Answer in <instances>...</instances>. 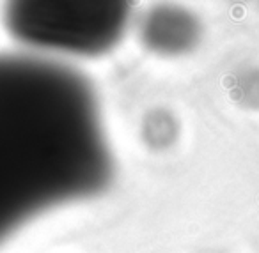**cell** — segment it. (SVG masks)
<instances>
[{"label":"cell","instance_id":"cell-2","mask_svg":"<svg viewBox=\"0 0 259 253\" xmlns=\"http://www.w3.org/2000/svg\"><path fill=\"white\" fill-rule=\"evenodd\" d=\"M124 2H11L8 32L32 50L96 55L110 50L128 25Z\"/></svg>","mask_w":259,"mask_h":253},{"label":"cell","instance_id":"cell-1","mask_svg":"<svg viewBox=\"0 0 259 253\" xmlns=\"http://www.w3.org/2000/svg\"><path fill=\"white\" fill-rule=\"evenodd\" d=\"M98 97L78 71L0 54V246L55 207L112 177Z\"/></svg>","mask_w":259,"mask_h":253},{"label":"cell","instance_id":"cell-3","mask_svg":"<svg viewBox=\"0 0 259 253\" xmlns=\"http://www.w3.org/2000/svg\"><path fill=\"white\" fill-rule=\"evenodd\" d=\"M146 46L158 54H181L197 43L201 27L190 13L178 8L153 9L142 22Z\"/></svg>","mask_w":259,"mask_h":253}]
</instances>
